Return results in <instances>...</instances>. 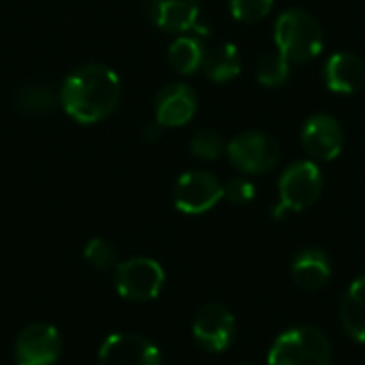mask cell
Returning a JSON list of instances; mask_svg holds the SVG:
<instances>
[{
  "label": "cell",
  "instance_id": "cb8c5ba5",
  "mask_svg": "<svg viewBox=\"0 0 365 365\" xmlns=\"http://www.w3.org/2000/svg\"><path fill=\"white\" fill-rule=\"evenodd\" d=\"M225 197L235 205H246L255 199V184L246 178H233L225 186Z\"/></svg>",
  "mask_w": 365,
  "mask_h": 365
},
{
  "label": "cell",
  "instance_id": "7c38bea8",
  "mask_svg": "<svg viewBox=\"0 0 365 365\" xmlns=\"http://www.w3.org/2000/svg\"><path fill=\"white\" fill-rule=\"evenodd\" d=\"M197 113V92L186 83L165 86L154 101V115L158 126H184Z\"/></svg>",
  "mask_w": 365,
  "mask_h": 365
},
{
  "label": "cell",
  "instance_id": "5b68a950",
  "mask_svg": "<svg viewBox=\"0 0 365 365\" xmlns=\"http://www.w3.org/2000/svg\"><path fill=\"white\" fill-rule=\"evenodd\" d=\"M231 165L248 175H261L276 167L280 158L278 141L263 130H244L227 145Z\"/></svg>",
  "mask_w": 365,
  "mask_h": 365
},
{
  "label": "cell",
  "instance_id": "52a82bcc",
  "mask_svg": "<svg viewBox=\"0 0 365 365\" xmlns=\"http://www.w3.org/2000/svg\"><path fill=\"white\" fill-rule=\"evenodd\" d=\"M225 197V186L210 171H188L173 188V203L184 214H205Z\"/></svg>",
  "mask_w": 365,
  "mask_h": 365
},
{
  "label": "cell",
  "instance_id": "7402d4cb",
  "mask_svg": "<svg viewBox=\"0 0 365 365\" xmlns=\"http://www.w3.org/2000/svg\"><path fill=\"white\" fill-rule=\"evenodd\" d=\"M225 150L227 145L216 130H201L190 139V152L203 160H216Z\"/></svg>",
  "mask_w": 365,
  "mask_h": 365
},
{
  "label": "cell",
  "instance_id": "8fae6325",
  "mask_svg": "<svg viewBox=\"0 0 365 365\" xmlns=\"http://www.w3.org/2000/svg\"><path fill=\"white\" fill-rule=\"evenodd\" d=\"M98 365H160V353L143 336L111 334L101 344Z\"/></svg>",
  "mask_w": 365,
  "mask_h": 365
},
{
  "label": "cell",
  "instance_id": "6da1fadb",
  "mask_svg": "<svg viewBox=\"0 0 365 365\" xmlns=\"http://www.w3.org/2000/svg\"><path fill=\"white\" fill-rule=\"evenodd\" d=\"M120 77L105 64L75 68L60 88L62 109L79 124H96L113 113L120 103Z\"/></svg>",
  "mask_w": 365,
  "mask_h": 365
},
{
  "label": "cell",
  "instance_id": "5bb4252c",
  "mask_svg": "<svg viewBox=\"0 0 365 365\" xmlns=\"http://www.w3.org/2000/svg\"><path fill=\"white\" fill-rule=\"evenodd\" d=\"M323 77L331 92L355 94L365 86V62L351 51L334 53L325 64Z\"/></svg>",
  "mask_w": 365,
  "mask_h": 365
},
{
  "label": "cell",
  "instance_id": "4fadbf2b",
  "mask_svg": "<svg viewBox=\"0 0 365 365\" xmlns=\"http://www.w3.org/2000/svg\"><path fill=\"white\" fill-rule=\"evenodd\" d=\"M145 15L165 32L184 34L197 28L199 0H148Z\"/></svg>",
  "mask_w": 365,
  "mask_h": 365
},
{
  "label": "cell",
  "instance_id": "8992f818",
  "mask_svg": "<svg viewBox=\"0 0 365 365\" xmlns=\"http://www.w3.org/2000/svg\"><path fill=\"white\" fill-rule=\"evenodd\" d=\"M113 284L120 297L128 302H148L158 297L165 284L163 267L148 257H135L115 265Z\"/></svg>",
  "mask_w": 365,
  "mask_h": 365
},
{
  "label": "cell",
  "instance_id": "603a6c76",
  "mask_svg": "<svg viewBox=\"0 0 365 365\" xmlns=\"http://www.w3.org/2000/svg\"><path fill=\"white\" fill-rule=\"evenodd\" d=\"M229 6H231V13L235 19L255 24L269 15L274 0H229Z\"/></svg>",
  "mask_w": 365,
  "mask_h": 365
},
{
  "label": "cell",
  "instance_id": "ffe728a7",
  "mask_svg": "<svg viewBox=\"0 0 365 365\" xmlns=\"http://www.w3.org/2000/svg\"><path fill=\"white\" fill-rule=\"evenodd\" d=\"M257 81L265 88H278L284 86L291 77V62L276 49L267 51L259 58L257 62Z\"/></svg>",
  "mask_w": 365,
  "mask_h": 365
},
{
  "label": "cell",
  "instance_id": "d6986e66",
  "mask_svg": "<svg viewBox=\"0 0 365 365\" xmlns=\"http://www.w3.org/2000/svg\"><path fill=\"white\" fill-rule=\"evenodd\" d=\"M205 56V45L199 36L182 34L169 47V62L182 75H192L201 68Z\"/></svg>",
  "mask_w": 365,
  "mask_h": 365
},
{
  "label": "cell",
  "instance_id": "e0dca14e",
  "mask_svg": "<svg viewBox=\"0 0 365 365\" xmlns=\"http://www.w3.org/2000/svg\"><path fill=\"white\" fill-rule=\"evenodd\" d=\"M340 319L344 331L353 340L365 344V276L357 278L351 284V289L344 293L340 306Z\"/></svg>",
  "mask_w": 365,
  "mask_h": 365
},
{
  "label": "cell",
  "instance_id": "44dd1931",
  "mask_svg": "<svg viewBox=\"0 0 365 365\" xmlns=\"http://www.w3.org/2000/svg\"><path fill=\"white\" fill-rule=\"evenodd\" d=\"M83 257L86 261L98 269V272H105V269H111L115 263H118V250L111 242L103 240V237H94L90 240V244L86 246L83 250Z\"/></svg>",
  "mask_w": 365,
  "mask_h": 365
},
{
  "label": "cell",
  "instance_id": "ac0fdd59",
  "mask_svg": "<svg viewBox=\"0 0 365 365\" xmlns=\"http://www.w3.org/2000/svg\"><path fill=\"white\" fill-rule=\"evenodd\" d=\"M15 107L26 115H47L60 103L58 94L45 83H24L13 96Z\"/></svg>",
  "mask_w": 365,
  "mask_h": 365
},
{
  "label": "cell",
  "instance_id": "9a60e30c",
  "mask_svg": "<svg viewBox=\"0 0 365 365\" xmlns=\"http://www.w3.org/2000/svg\"><path fill=\"white\" fill-rule=\"evenodd\" d=\"M293 280L304 291H319L331 278V263L329 257L319 248H306L293 261Z\"/></svg>",
  "mask_w": 365,
  "mask_h": 365
},
{
  "label": "cell",
  "instance_id": "7a4b0ae2",
  "mask_svg": "<svg viewBox=\"0 0 365 365\" xmlns=\"http://www.w3.org/2000/svg\"><path fill=\"white\" fill-rule=\"evenodd\" d=\"M274 43L291 64H308L323 51L325 36L312 13L304 9H289L276 19Z\"/></svg>",
  "mask_w": 365,
  "mask_h": 365
},
{
  "label": "cell",
  "instance_id": "ba28073f",
  "mask_svg": "<svg viewBox=\"0 0 365 365\" xmlns=\"http://www.w3.org/2000/svg\"><path fill=\"white\" fill-rule=\"evenodd\" d=\"M60 334L49 323L28 325L15 340L17 365H53L60 357Z\"/></svg>",
  "mask_w": 365,
  "mask_h": 365
},
{
  "label": "cell",
  "instance_id": "3957f363",
  "mask_svg": "<svg viewBox=\"0 0 365 365\" xmlns=\"http://www.w3.org/2000/svg\"><path fill=\"white\" fill-rule=\"evenodd\" d=\"M331 344L317 327H295L284 331L272 346L267 365H329Z\"/></svg>",
  "mask_w": 365,
  "mask_h": 365
},
{
  "label": "cell",
  "instance_id": "9c48e42d",
  "mask_svg": "<svg viewBox=\"0 0 365 365\" xmlns=\"http://www.w3.org/2000/svg\"><path fill=\"white\" fill-rule=\"evenodd\" d=\"M192 334L195 340L201 344V349L210 353H222L233 344L235 319L225 306L207 304L197 312L192 323Z\"/></svg>",
  "mask_w": 365,
  "mask_h": 365
},
{
  "label": "cell",
  "instance_id": "2e32d148",
  "mask_svg": "<svg viewBox=\"0 0 365 365\" xmlns=\"http://www.w3.org/2000/svg\"><path fill=\"white\" fill-rule=\"evenodd\" d=\"M205 77L216 83L231 81L242 71V58L233 43H218L210 49H205L203 64H201Z\"/></svg>",
  "mask_w": 365,
  "mask_h": 365
},
{
  "label": "cell",
  "instance_id": "277c9868",
  "mask_svg": "<svg viewBox=\"0 0 365 365\" xmlns=\"http://www.w3.org/2000/svg\"><path fill=\"white\" fill-rule=\"evenodd\" d=\"M280 203L274 210L276 218H282L287 212H302L317 203L323 192V173L312 160H297L284 169L278 180Z\"/></svg>",
  "mask_w": 365,
  "mask_h": 365
},
{
  "label": "cell",
  "instance_id": "30bf717a",
  "mask_svg": "<svg viewBox=\"0 0 365 365\" xmlns=\"http://www.w3.org/2000/svg\"><path fill=\"white\" fill-rule=\"evenodd\" d=\"M302 145L317 160H334L344 148V130L329 113H314L302 126Z\"/></svg>",
  "mask_w": 365,
  "mask_h": 365
}]
</instances>
